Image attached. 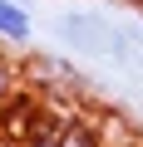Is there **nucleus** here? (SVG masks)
Here are the masks:
<instances>
[{
  "label": "nucleus",
  "mask_w": 143,
  "mask_h": 147,
  "mask_svg": "<svg viewBox=\"0 0 143 147\" xmlns=\"http://www.w3.org/2000/svg\"><path fill=\"white\" fill-rule=\"evenodd\" d=\"M15 93H20V74H15V64H10L5 54H0V108H10Z\"/></svg>",
  "instance_id": "nucleus-4"
},
{
  "label": "nucleus",
  "mask_w": 143,
  "mask_h": 147,
  "mask_svg": "<svg viewBox=\"0 0 143 147\" xmlns=\"http://www.w3.org/2000/svg\"><path fill=\"white\" fill-rule=\"evenodd\" d=\"M54 34L69 49H89V54H104V59H123L128 54V30L114 25V20H99L94 10H74V15L54 20Z\"/></svg>",
  "instance_id": "nucleus-1"
},
{
  "label": "nucleus",
  "mask_w": 143,
  "mask_h": 147,
  "mask_svg": "<svg viewBox=\"0 0 143 147\" xmlns=\"http://www.w3.org/2000/svg\"><path fill=\"white\" fill-rule=\"evenodd\" d=\"M25 147H104V127H94L89 118L64 113V108H49V113L30 118Z\"/></svg>",
  "instance_id": "nucleus-2"
},
{
  "label": "nucleus",
  "mask_w": 143,
  "mask_h": 147,
  "mask_svg": "<svg viewBox=\"0 0 143 147\" xmlns=\"http://www.w3.org/2000/svg\"><path fill=\"white\" fill-rule=\"evenodd\" d=\"M0 39L5 44H30L35 39V15L20 5V0H0Z\"/></svg>",
  "instance_id": "nucleus-3"
}]
</instances>
